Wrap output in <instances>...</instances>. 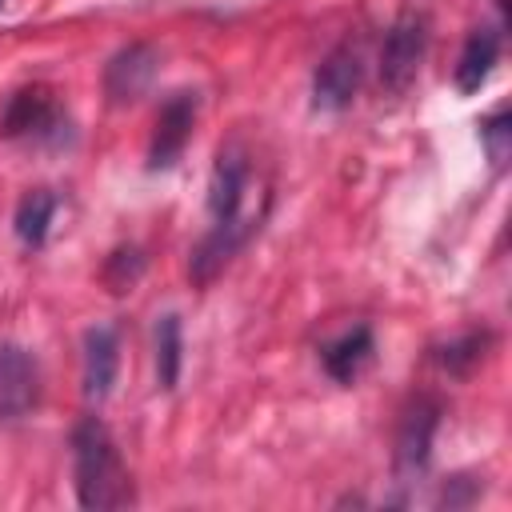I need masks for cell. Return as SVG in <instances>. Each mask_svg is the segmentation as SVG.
Segmentation results:
<instances>
[{
  "label": "cell",
  "mask_w": 512,
  "mask_h": 512,
  "mask_svg": "<svg viewBox=\"0 0 512 512\" xmlns=\"http://www.w3.org/2000/svg\"><path fill=\"white\" fill-rule=\"evenodd\" d=\"M480 492L484 488L472 476H452V480H444V488L436 496V508H468V504L480 500Z\"/></svg>",
  "instance_id": "obj_18"
},
{
  "label": "cell",
  "mask_w": 512,
  "mask_h": 512,
  "mask_svg": "<svg viewBox=\"0 0 512 512\" xmlns=\"http://www.w3.org/2000/svg\"><path fill=\"white\" fill-rule=\"evenodd\" d=\"M120 372V336L112 324H92L80 344V388L88 404H104L112 396Z\"/></svg>",
  "instance_id": "obj_10"
},
{
  "label": "cell",
  "mask_w": 512,
  "mask_h": 512,
  "mask_svg": "<svg viewBox=\"0 0 512 512\" xmlns=\"http://www.w3.org/2000/svg\"><path fill=\"white\" fill-rule=\"evenodd\" d=\"M372 352H376L372 328H368V324H356V328H348L344 336H336L332 344H324L320 360H324V372H328L336 384H352V380L372 364Z\"/></svg>",
  "instance_id": "obj_12"
},
{
  "label": "cell",
  "mask_w": 512,
  "mask_h": 512,
  "mask_svg": "<svg viewBox=\"0 0 512 512\" xmlns=\"http://www.w3.org/2000/svg\"><path fill=\"white\" fill-rule=\"evenodd\" d=\"M248 192H252L248 152L240 144L220 148L216 164H212V176H208V216H212V228L204 232V240L192 248V260H188L192 284H212L224 272V264L260 228L264 208H248Z\"/></svg>",
  "instance_id": "obj_1"
},
{
  "label": "cell",
  "mask_w": 512,
  "mask_h": 512,
  "mask_svg": "<svg viewBox=\"0 0 512 512\" xmlns=\"http://www.w3.org/2000/svg\"><path fill=\"white\" fill-rule=\"evenodd\" d=\"M184 364V340H180V316L164 312L156 320V388L172 392Z\"/></svg>",
  "instance_id": "obj_13"
},
{
  "label": "cell",
  "mask_w": 512,
  "mask_h": 512,
  "mask_svg": "<svg viewBox=\"0 0 512 512\" xmlns=\"http://www.w3.org/2000/svg\"><path fill=\"white\" fill-rule=\"evenodd\" d=\"M40 404V364L20 344H0V424L24 420Z\"/></svg>",
  "instance_id": "obj_7"
},
{
  "label": "cell",
  "mask_w": 512,
  "mask_h": 512,
  "mask_svg": "<svg viewBox=\"0 0 512 512\" xmlns=\"http://www.w3.org/2000/svg\"><path fill=\"white\" fill-rule=\"evenodd\" d=\"M196 108H200V96L196 92H172L160 112H156V128H152V140H148V168L152 172H168L180 156H184V144L192 140V124H196Z\"/></svg>",
  "instance_id": "obj_6"
},
{
  "label": "cell",
  "mask_w": 512,
  "mask_h": 512,
  "mask_svg": "<svg viewBox=\"0 0 512 512\" xmlns=\"http://www.w3.org/2000/svg\"><path fill=\"white\" fill-rule=\"evenodd\" d=\"M160 72V52L152 44H124L104 64V96L108 104H132L140 100Z\"/></svg>",
  "instance_id": "obj_9"
},
{
  "label": "cell",
  "mask_w": 512,
  "mask_h": 512,
  "mask_svg": "<svg viewBox=\"0 0 512 512\" xmlns=\"http://www.w3.org/2000/svg\"><path fill=\"white\" fill-rule=\"evenodd\" d=\"M364 80V60L352 44H336L320 68L312 72V108L316 112H340L352 104V96L360 92Z\"/></svg>",
  "instance_id": "obj_8"
},
{
  "label": "cell",
  "mask_w": 512,
  "mask_h": 512,
  "mask_svg": "<svg viewBox=\"0 0 512 512\" xmlns=\"http://www.w3.org/2000/svg\"><path fill=\"white\" fill-rule=\"evenodd\" d=\"M488 344H492V332H464L460 340H452V344H444V348L436 352V364H440L448 376H468V372L480 364V356H484Z\"/></svg>",
  "instance_id": "obj_15"
},
{
  "label": "cell",
  "mask_w": 512,
  "mask_h": 512,
  "mask_svg": "<svg viewBox=\"0 0 512 512\" xmlns=\"http://www.w3.org/2000/svg\"><path fill=\"white\" fill-rule=\"evenodd\" d=\"M496 60H500V32L488 28V24H480V28L464 40V48H460V60H456V92H460V96L480 92V88L488 84Z\"/></svg>",
  "instance_id": "obj_11"
},
{
  "label": "cell",
  "mask_w": 512,
  "mask_h": 512,
  "mask_svg": "<svg viewBox=\"0 0 512 512\" xmlns=\"http://www.w3.org/2000/svg\"><path fill=\"white\" fill-rule=\"evenodd\" d=\"M428 52V16L408 8L392 20L384 44H380V84L388 92H408V84L420 72V60Z\"/></svg>",
  "instance_id": "obj_4"
},
{
  "label": "cell",
  "mask_w": 512,
  "mask_h": 512,
  "mask_svg": "<svg viewBox=\"0 0 512 512\" xmlns=\"http://www.w3.org/2000/svg\"><path fill=\"white\" fill-rule=\"evenodd\" d=\"M0 8H4V0H0Z\"/></svg>",
  "instance_id": "obj_19"
},
{
  "label": "cell",
  "mask_w": 512,
  "mask_h": 512,
  "mask_svg": "<svg viewBox=\"0 0 512 512\" xmlns=\"http://www.w3.org/2000/svg\"><path fill=\"white\" fill-rule=\"evenodd\" d=\"M72 476H76L80 508L108 512V508H124L136 500L132 476L120 460V448L96 416H84L72 428Z\"/></svg>",
  "instance_id": "obj_2"
},
{
  "label": "cell",
  "mask_w": 512,
  "mask_h": 512,
  "mask_svg": "<svg viewBox=\"0 0 512 512\" xmlns=\"http://www.w3.org/2000/svg\"><path fill=\"white\" fill-rule=\"evenodd\" d=\"M0 136L8 140H36L48 148H64L72 140L68 116L56 108V100L44 88H20L0 116Z\"/></svg>",
  "instance_id": "obj_3"
},
{
  "label": "cell",
  "mask_w": 512,
  "mask_h": 512,
  "mask_svg": "<svg viewBox=\"0 0 512 512\" xmlns=\"http://www.w3.org/2000/svg\"><path fill=\"white\" fill-rule=\"evenodd\" d=\"M440 428V400L436 396H416L396 428V480L412 484L424 476L428 460H432V436Z\"/></svg>",
  "instance_id": "obj_5"
},
{
  "label": "cell",
  "mask_w": 512,
  "mask_h": 512,
  "mask_svg": "<svg viewBox=\"0 0 512 512\" xmlns=\"http://www.w3.org/2000/svg\"><path fill=\"white\" fill-rule=\"evenodd\" d=\"M480 144H484L492 168L508 164V152H512V116H508V108H496L492 116L480 120Z\"/></svg>",
  "instance_id": "obj_17"
},
{
  "label": "cell",
  "mask_w": 512,
  "mask_h": 512,
  "mask_svg": "<svg viewBox=\"0 0 512 512\" xmlns=\"http://www.w3.org/2000/svg\"><path fill=\"white\" fill-rule=\"evenodd\" d=\"M104 288L112 292V296H124V292H132L136 284H140V276H144V252L140 248H116L108 260H104Z\"/></svg>",
  "instance_id": "obj_16"
},
{
  "label": "cell",
  "mask_w": 512,
  "mask_h": 512,
  "mask_svg": "<svg viewBox=\"0 0 512 512\" xmlns=\"http://www.w3.org/2000/svg\"><path fill=\"white\" fill-rule=\"evenodd\" d=\"M52 216H56V196L44 192V188L28 192V196L16 204V236H20V244L40 248V244L48 240V224H52Z\"/></svg>",
  "instance_id": "obj_14"
}]
</instances>
